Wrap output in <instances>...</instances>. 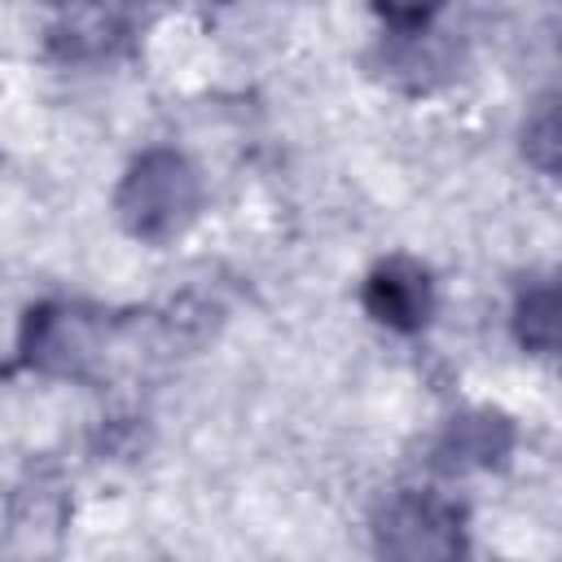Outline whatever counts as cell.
<instances>
[{
  "mask_svg": "<svg viewBox=\"0 0 562 562\" xmlns=\"http://www.w3.org/2000/svg\"><path fill=\"white\" fill-rule=\"evenodd\" d=\"M119 206H123V220H127L132 233L167 237V233H176L193 215L198 180H193V171L176 154H149L127 176Z\"/></svg>",
  "mask_w": 562,
  "mask_h": 562,
  "instance_id": "6da1fadb",
  "label": "cell"
},
{
  "mask_svg": "<svg viewBox=\"0 0 562 562\" xmlns=\"http://www.w3.org/2000/svg\"><path fill=\"white\" fill-rule=\"evenodd\" d=\"M382 553L391 562H457L461 527L439 501H395L382 514Z\"/></svg>",
  "mask_w": 562,
  "mask_h": 562,
  "instance_id": "7a4b0ae2",
  "label": "cell"
},
{
  "mask_svg": "<svg viewBox=\"0 0 562 562\" xmlns=\"http://www.w3.org/2000/svg\"><path fill=\"white\" fill-rule=\"evenodd\" d=\"M369 312L395 329H417L430 316V277L408 263V259H391L369 277Z\"/></svg>",
  "mask_w": 562,
  "mask_h": 562,
  "instance_id": "3957f363",
  "label": "cell"
},
{
  "mask_svg": "<svg viewBox=\"0 0 562 562\" xmlns=\"http://www.w3.org/2000/svg\"><path fill=\"white\" fill-rule=\"evenodd\" d=\"M505 448V426L496 417H465L452 426V452L461 461H496Z\"/></svg>",
  "mask_w": 562,
  "mask_h": 562,
  "instance_id": "277c9868",
  "label": "cell"
},
{
  "mask_svg": "<svg viewBox=\"0 0 562 562\" xmlns=\"http://www.w3.org/2000/svg\"><path fill=\"white\" fill-rule=\"evenodd\" d=\"M522 342L531 347H553V285H540L522 299Z\"/></svg>",
  "mask_w": 562,
  "mask_h": 562,
  "instance_id": "5b68a950",
  "label": "cell"
}]
</instances>
